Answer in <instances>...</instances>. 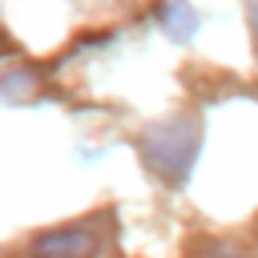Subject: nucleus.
I'll return each instance as SVG.
<instances>
[{"label": "nucleus", "mask_w": 258, "mask_h": 258, "mask_svg": "<svg viewBox=\"0 0 258 258\" xmlns=\"http://www.w3.org/2000/svg\"><path fill=\"white\" fill-rule=\"evenodd\" d=\"M250 24H254V44H258V0H250Z\"/></svg>", "instance_id": "20e7f679"}, {"label": "nucleus", "mask_w": 258, "mask_h": 258, "mask_svg": "<svg viewBox=\"0 0 258 258\" xmlns=\"http://www.w3.org/2000/svg\"><path fill=\"white\" fill-rule=\"evenodd\" d=\"M194 141H198V133L189 129V121H181V125H165V129H157V133L149 137L145 153L153 157V165H157L161 173L181 177L185 165H189V157H194Z\"/></svg>", "instance_id": "f257e3e1"}, {"label": "nucleus", "mask_w": 258, "mask_h": 258, "mask_svg": "<svg viewBox=\"0 0 258 258\" xmlns=\"http://www.w3.org/2000/svg\"><path fill=\"white\" fill-rule=\"evenodd\" d=\"M161 20H165V28H169L173 36H189V32H194V24H198L181 0H165V8H161Z\"/></svg>", "instance_id": "7ed1b4c3"}, {"label": "nucleus", "mask_w": 258, "mask_h": 258, "mask_svg": "<svg viewBox=\"0 0 258 258\" xmlns=\"http://www.w3.org/2000/svg\"><path fill=\"white\" fill-rule=\"evenodd\" d=\"M101 250L97 234L85 226H64L32 242V258H93Z\"/></svg>", "instance_id": "f03ea898"}]
</instances>
